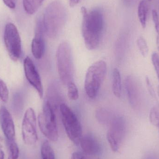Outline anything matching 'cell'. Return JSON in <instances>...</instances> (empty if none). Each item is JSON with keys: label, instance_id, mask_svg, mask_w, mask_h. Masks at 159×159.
Masks as SVG:
<instances>
[{"label": "cell", "instance_id": "cell-21", "mask_svg": "<svg viewBox=\"0 0 159 159\" xmlns=\"http://www.w3.org/2000/svg\"><path fill=\"white\" fill-rule=\"evenodd\" d=\"M8 156L7 159H18L19 156V149L15 141H7Z\"/></svg>", "mask_w": 159, "mask_h": 159}, {"label": "cell", "instance_id": "cell-2", "mask_svg": "<svg viewBox=\"0 0 159 159\" xmlns=\"http://www.w3.org/2000/svg\"><path fill=\"white\" fill-rule=\"evenodd\" d=\"M67 19V9L64 5L59 1L50 3L46 8L42 20L45 33L49 38H57L63 30Z\"/></svg>", "mask_w": 159, "mask_h": 159}, {"label": "cell", "instance_id": "cell-15", "mask_svg": "<svg viewBox=\"0 0 159 159\" xmlns=\"http://www.w3.org/2000/svg\"><path fill=\"white\" fill-rule=\"evenodd\" d=\"M58 87L56 84H51L48 88L47 99H46L56 109L58 106L59 107L63 103L61 102V94Z\"/></svg>", "mask_w": 159, "mask_h": 159}, {"label": "cell", "instance_id": "cell-24", "mask_svg": "<svg viewBox=\"0 0 159 159\" xmlns=\"http://www.w3.org/2000/svg\"><path fill=\"white\" fill-rule=\"evenodd\" d=\"M0 98L2 101L7 103L9 99V91L5 82L0 79Z\"/></svg>", "mask_w": 159, "mask_h": 159}, {"label": "cell", "instance_id": "cell-1", "mask_svg": "<svg viewBox=\"0 0 159 159\" xmlns=\"http://www.w3.org/2000/svg\"><path fill=\"white\" fill-rule=\"evenodd\" d=\"M82 16V33L86 47L92 50L98 47L104 27L103 14L98 8L88 11L86 7L81 8Z\"/></svg>", "mask_w": 159, "mask_h": 159}, {"label": "cell", "instance_id": "cell-35", "mask_svg": "<svg viewBox=\"0 0 159 159\" xmlns=\"http://www.w3.org/2000/svg\"><path fill=\"white\" fill-rule=\"evenodd\" d=\"M157 127L158 129V130H159V125H158V126H157Z\"/></svg>", "mask_w": 159, "mask_h": 159}, {"label": "cell", "instance_id": "cell-14", "mask_svg": "<svg viewBox=\"0 0 159 159\" xmlns=\"http://www.w3.org/2000/svg\"><path fill=\"white\" fill-rule=\"evenodd\" d=\"M79 144L84 153L87 155H96L101 151V146L98 140L91 134L82 136Z\"/></svg>", "mask_w": 159, "mask_h": 159}, {"label": "cell", "instance_id": "cell-22", "mask_svg": "<svg viewBox=\"0 0 159 159\" xmlns=\"http://www.w3.org/2000/svg\"><path fill=\"white\" fill-rule=\"evenodd\" d=\"M137 45L139 51L143 57H146L149 52V48L145 39L140 36L137 40Z\"/></svg>", "mask_w": 159, "mask_h": 159}, {"label": "cell", "instance_id": "cell-34", "mask_svg": "<svg viewBox=\"0 0 159 159\" xmlns=\"http://www.w3.org/2000/svg\"><path fill=\"white\" fill-rule=\"evenodd\" d=\"M0 148H1V138H0Z\"/></svg>", "mask_w": 159, "mask_h": 159}, {"label": "cell", "instance_id": "cell-36", "mask_svg": "<svg viewBox=\"0 0 159 159\" xmlns=\"http://www.w3.org/2000/svg\"><path fill=\"white\" fill-rule=\"evenodd\" d=\"M148 1H149V2H151V1H152V0H148Z\"/></svg>", "mask_w": 159, "mask_h": 159}, {"label": "cell", "instance_id": "cell-11", "mask_svg": "<svg viewBox=\"0 0 159 159\" xmlns=\"http://www.w3.org/2000/svg\"><path fill=\"white\" fill-rule=\"evenodd\" d=\"M44 29L42 20H39L36 23L35 35L31 43V51L34 57L40 59L45 52V43L44 41Z\"/></svg>", "mask_w": 159, "mask_h": 159}, {"label": "cell", "instance_id": "cell-27", "mask_svg": "<svg viewBox=\"0 0 159 159\" xmlns=\"http://www.w3.org/2000/svg\"><path fill=\"white\" fill-rule=\"evenodd\" d=\"M152 20L154 22L155 30L157 32V45L158 50L159 51V18L157 15H153L152 16Z\"/></svg>", "mask_w": 159, "mask_h": 159}, {"label": "cell", "instance_id": "cell-18", "mask_svg": "<svg viewBox=\"0 0 159 159\" xmlns=\"http://www.w3.org/2000/svg\"><path fill=\"white\" fill-rule=\"evenodd\" d=\"M45 0H22L23 8L29 15L36 13Z\"/></svg>", "mask_w": 159, "mask_h": 159}, {"label": "cell", "instance_id": "cell-3", "mask_svg": "<svg viewBox=\"0 0 159 159\" xmlns=\"http://www.w3.org/2000/svg\"><path fill=\"white\" fill-rule=\"evenodd\" d=\"M57 61L60 79L65 86H68L74 81L71 48L67 42H63L59 45Z\"/></svg>", "mask_w": 159, "mask_h": 159}, {"label": "cell", "instance_id": "cell-19", "mask_svg": "<svg viewBox=\"0 0 159 159\" xmlns=\"http://www.w3.org/2000/svg\"><path fill=\"white\" fill-rule=\"evenodd\" d=\"M95 116L101 124L109 125L115 116L107 109L101 108L96 110Z\"/></svg>", "mask_w": 159, "mask_h": 159}, {"label": "cell", "instance_id": "cell-30", "mask_svg": "<svg viewBox=\"0 0 159 159\" xmlns=\"http://www.w3.org/2000/svg\"><path fill=\"white\" fill-rule=\"evenodd\" d=\"M3 2L9 8L14 9L16 7L17 0H3Z\"/></svg>", "mask_w": 159, "mask_h": 159}, {"label": "cell", "instance_id": "cell-16", "mask_svg": "<svg viewBox=\"0 0 159 159\" xmlns=\"http://www.w3.org/2000/svg\"><path fill=\"white\" fill-rule=\"evenodd\" d=\"M112 90L116 97L120 98L122 93L121 75L120 71L117 68H115L113 70Z\"/></svg>", "mask_w": 159, "mask_h": 159}, {"label": "cell", "instance_id": "cell-13", "mask_svg": "<svg viewBox=\"0 0 159 159\" xmlns=\"http://www.w3.org/2000/svg\"><path fill=\"white\" fill-rule=\"evenodd\" d=\"M0 125L7 141H15L16 130L11 114L4 106L0 108Z\"/></svg>", "mask_w": 159, "mask_h": 159}, {"label": "cell", "instance_id": "cell-28", "mask_svg": "<svg viewBox=\"0 0 159 159\" xmlns=\"http://www.w3.org/2000/svg\"><path fill=\"white\" fill-rule=\"evenodd\" d=\"M146 81L148 89V91H149L150 95H151L153 98H156V92H155V89H154V88H153V86H152V83H151V81H150L149 77L147 76L146 78Z\"/></svg>", "mask_w": 159, "mask_h": 159}, {"label": "cell", "instance_id": "cell-4", "mask_svg": "<svg viewBox=\"0 0 159 159\" xmlns=\"http://www.w3.org/2000/svg\"><path fill=\"white\" fill-rule=\"evenodd\" d=\"M106 71L107 64L104 61H98L89 67L84 81L85 92L89 98L94 99L97 96Z\"/></svg>", "mask_w": 159, "mask_h": 159}, {"label": "cell", "instance_id": "cell-23", "mask_svg": "<svg viewBox=\"0 0 159 159\" xmlns=\"http://www.w3.org/2000/svg\"><path fill=\"white\" fill-rule=\"evenodd\" d=\"M68 95L70 100L76 101L79 98L78 88L74 82H72L68 86Z\"/></svg>", "mask_w": 159, "mask_h": 159}, {"label": "cell", "instance_id": "cell-29", "mask_svg": "<svg viewBox=\"0 0 159 159\" xmlns=\"http://www.w3.org/2000/svg\"><path fill=\"white\" fill-rule=\"evenodd\" d=\"M85 153L75 152L73 153L71 159H89Z\"/></svg>", "mask_w": 159, "mask_h": 159}, {"label": "cell", "instance_id": "cell-17", "mask_svg": "<svg viewBox=\"0 0 159 159\" xmlns=\"http://www.w3.org/2000/svg\"><path fill=\"white\" fill-rule=\"evenodd\" d=\"M148 4L145 0H142L138 5L137 14L140 24L143 29H145L147 25Z\"/></svg>", "mask_w": 159, "mask_h": 159}, {"label": "cell", "instance_id": "cell-26", "mask_svg": "<svg viewBox=\"0 0 159 159\" xmlns=\"http://www.w3.org/2000/svg\"><path fill=\"white\" fill-rule=\"evenodd\" d=\"M151 60L159 80V55L154 52L151 56Z\"/></svg>", "mask_w": 159, "mask_h": 159}, {"label": "cell", "instance_id": "cell-32", "mask_svg": "<svg viewBox=\"0 0 159 159\" xmlns=\"http://www.w3.org/2000/svg\"><path fill=\"white\" fill-rule=\"evenodd\" d=\"M4 159V153L1 148H0V159Z\"/></svg>", "mask_w": 159, "mask_h": 159}, {"label": "cell", "instance_id": "cell-20", "mask_svg": "<svg viewBox=\"0 0 159 159\" xmlns=\"http://www.w3.org/2000/svg\"><path fill=\"white\" fill-rule=\"evenodd\" d=\"M41 153L42 159H56L54 150L48 141H45L42 144Z\"/></svg>", "mask_w": 159, "mask_h": 159}, {"label": "cell", "instance_id": "cell-7", "mask_svg": "<svg viewBox=\"0 0 159 159\" xmlns=\"http://www.w3.org/2000/svg\"><path fill=\"white\" fill-rule=\"evenodd\" d=\"M4 41L7 53L11 59L17 61L21 55V41L16 27L13 23L6 25Z\"/></svg>", "mask_w": 159, "mask_h": 159}, {"label": "cell", "instance_id": "cell-25", "mask_svg": "<svg viewBox=\"0 0 159 159\" xmlns=\"http://www.w3.org/2000/svg\"><path fill=\"white\" fill-rule=\"evenodd\" d=\"M149 120L151 124L157 127L159 124V108L157 107H153L149 113Z\"/></svg>", "mask_w": 159, "mask_h": 159}, {"label": "cell", "instance_id": "cell-12", "mask_svg": "<svg viewBox=\"0 0 159 159\" xmlns=\"http://www.w3.org/2000/svg\"><path fill=\"white\" fill-rule=\"evenodd\" d=\"M125 86L131 107L133 109H138L141 103V93L136 79L132 75H128L125 78Z\"/></svg>", "mask_w": 159, "mask_h": 159}, {"label": "cell", "instance_id": "cell-5", "mask_svg": "<svg viewBox=\"0 0 159 159\" xmlns=\"http://www.w3.org/2000/svg\"><path fill=\"white\" fill-rule=\"evenodd\" d=\"M56 109L45 100L42 112L38 116V122L40 130L49 141L57 142L58 138Z\"/></svg>", "mask_w": 159, "mask_h": 159}, {"label": "cell", "instance_id": "cell-9", "mask_svg": "<svg viewBox=\"0 0 159 159\" xmlns=\"http://www.w3.org/2000/svg\"><path fill=\"white\" fill-rule=\"evenodd\" d=\"M22 139L25 144L33 145L38 141L36 129V117L32 108L27 109L22 120L21 127Z\"/></svg>", "mask_w": 159, "mask_h": 159}, {"label": "cell", "instance_id": "cell-31", "mask_svg": "<svg viewBox=\"0 0 159 159\" xmlns=\"http://www.w3.org/2000/svg\"><path fill=\"white\" fill-rule=\"evenodd\" d=\"M80 0H70V4L71 7H74L79 2Z\"/></svg>", "mask_w": 159, "mask_h": 159}, {"label": "cell", "instance_id": "cell-33", "mask_svg": "<svg viewBox=\"0 0 159 159\" xmlns=\"http://www.w3.org/2000/svg\"><path fill=\"white\" fill-rule=\"evenodd\" d=\"M157 92H158V96L159 97V86L157 88Z\"/></svg>", "mask_w": 159, "mask_h": 159}, {"label": "cell", "instance_id": "cell-8", "mask_svg": "<svg viewBox=\"0 0 159 159\" xmlns=\"http://www.w3.org/2000/svg\"><path fill=\"white\" fill-rule=\"evenodd\" d=\"M109 125L107 134V142L112 151L117 152L125 136L126 122L123 117L115 116Z\"/></svg>", "mask_w": 159, "mask_h": 159}, {"label": "cell", "instance_id": "cell-10", "mask_svg": "<svg viewBox=\"0 0 159 159\" xmlns=\"http://www.w3.org/2000/svg\"><path fill=\"white\" fill-rule=\"evenodd\" d=\"M25 76L29 83L38 93L40 98L43 96V89L42 80L35 65L30 57L25 58L23 62Z\"/></svg>", "mask_w": 159, "mask_h": 159}, {"label": "cell", "instance_id": "cell-6", "mask_svg": "<svg viewBox=\"0 0 159 159\" xmlns=\"http://www.w3.org/2000/svg\"><path fill=\"white\" fill-rule=\"evenodd\" d=\"M62 124L66 134L71 141L79 145L82 138V129L78 118L72 109L64 103L59 106Z\"/></svg>", "mask_w": 159, "mask_h": 159}]
</instances>
